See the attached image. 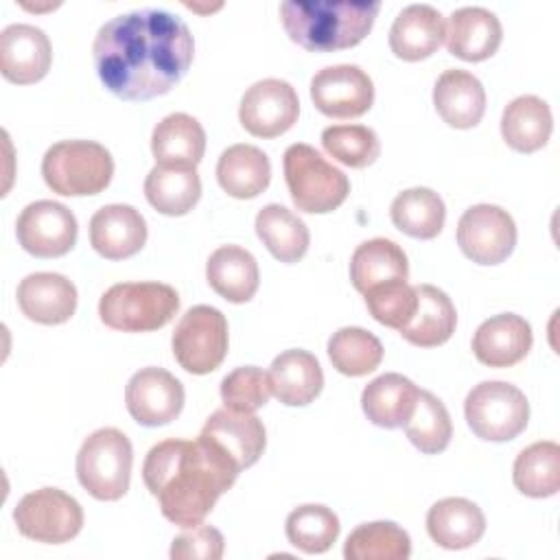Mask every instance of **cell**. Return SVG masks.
I'll return each mask as SVG.
<instances>
[{
    "mask_svg": "<svg viewBox=\"0 0 560 560\" xmlns=\"http://www.w3.org/2000/svg\"><path fill=\"white\" fill-rule=\"evenodd\" d=\"M195 42L188 26L162 9H138L105 22L92 44L103 85L125 101L166 94L190 68Z\"/></svg>",
    "mask_w": 560,
    "mask_h": 560,
    "instance_id": "obj_1",
    "label": "cell"
},
{
    "mask_svg": "<svg viewBox=\"0 0 560 560\" xmlns=\"http://www.w3.org/2000/svg\"><path fill=\"white\" fill-rule=\"evenodd\" d=\"M241 468L210 438L162 440L149 448L142 464L147 490L158 499L164 518L179 527H195L230 490Z\"/></svg>",
    "mask_w": 560,
    "mask_h": 560,
    "instance_id": "obj_2",
    "label": "cell"
},
{
    "mask_svg": "<svg viewBox=\"0 0 560 560\" xmlns=\"http://www.w3.org/2000/svg\"><path fill=\"white\" fill-rule=\"evenodd\" d=\"M381 2H282L280 20L287 35L313 52L357 46L372 28Z\"/></svg>",
    "mask_w": 560,
    "mask_h": 560,
    "instance_id": "obj_3",
    "label": "cell"
},
{
    "mask_svg": "<svg viewBox=\"0 0 560 560\" xmlns=\"http://www.w3.org/2000/svg\"><path fill=\"white\" fill-rule=\"evenodd\" d=\"M179 308V295L171 284L118 282L98 302V317L105 326L122 332H149L166 326Z\"/></svg>",
    "mask_w": 560,
    "mask_h": 560,
    "instance_id": "obj_4",
    "label": "cell"
},
{
    "mask_svg": "<svg viewBox=\"0 0 560 560\" xmlns=\"http://www.w3.org/2000/svg\"><path fill=\"white\" fill-rule=\"evenodd\" d=\"M42 175L46 186L57 195H98L112 182L114 160L94 140H61L44 153Z\"/></svg>",
    "mask_w": 560,
    "mask_h": 560,
    "instance_id": "obj_5",
    "label": "cell"
},
{
    "mask_svg": "<svg viewBox=\"0 0 560 560\" xmlns=\"http://www.w3.org/2000/svg\"><path fill=\"white\" fill-rule=\"evenodd\" d=\"M282 166L289 195L295 208L302 212H332L346 201L350 192V182L346 173L332 166L311 144L295 142L287 147L282 155Z\"/></svg>",
    "mask_w": 560,
    "mask_h": 560,
    "instance_id": "obj_6",
    "label": "cell"
},
{
    "mask_svg": "<svg viewBox=\"0 0 560 560\" xmlns=\"http://www.w3.org/2000/svg\"><path fill=\"white\" fill-rule=\"evenodd\" d=\"M133 448L114 427L90 433L77 453L79 483L98 501H118L129 490Z\"/></svg>",
    "mask_w": 560,
    "mask_h": 560,
    "instance_id": "obj_7",
    "label": "cell"
},
{
    "mask_svg": "<svg viewBox=\"0 0 560 560\" xmlns=\"http://www.w3.org/2000/svg\"><path fill=\"white\" fill-rule=\"evenodd\" d=\"M464 416L472 433L488 442H508L525 431L529 402L508 381H481L464 400Z\"/></svg>",
    "mask_w": 560,
    "mask_h": 560,
    "instance_id": "obj_8",
    "label": "cell"
},
{
    "mask_svg": "<svg viewBox=\"0 0 560 560\" xmlns=\"http://www.w3.org/2000/svg\"><path fill=\"white\" fill-rule=\"evenodd\" d=\"M228 341L225 315L208 304L190 306L171 337L175 361L190 374L214 372L228 354Z\"/></svg>",
    "mask_w": 560,
    "mask_h": 560,
    "instance_id": "obj_9",
    "label": "cell"
},
{
    "mask_svg": "<svg viewBox=\"0 0 560 560\" xmlns=\"http://www.w3.org/2000/svg\"><path fill=\"white\" fill-rule=\"evenodd\" d=\"M13 521L22 536L35 542L61 545L81 532L83 510L68 492L59 488H39L18 501Z\"/></svg>",
    "mask_w": 560,
    "mask_h": 560,
    "instance_id": "obj_10",
    "label": "cell"
},
{
    "mask_svg": "<svg viewBox=\"0 0 560 560\" xmlns=\"http://www.w3.org/2000/svg\"><path fill=\"white\" fill-rule=\"evenodd\" d=\"M457 245L477 265H499L516 245V223L501 206H470L457 221Z\"/></svg>",
    "mask_w": 560,
    "mask_h": 560,
    "instance_id": "obj_11",
    "label": "cell"
},
{
    "mask_svg": "<svg viewBox=\"0 0 560 560\" xmlns=\"http://www.w3.org/2000/svg\"><path fill=\"white\" fill-rule=\"evenodd\" d=\"M300 114L295 88L284 79H260L252 83L238 105L243 129L256 138H276L289 131Z\"/></svg>",
    "mask_w": 560,
    "mask_h": 560,
    "instance_id": "obj_12",
    "label": "cell"
},
{
    "mask_svg": "<svg viewBox=\"0 0 560 560\" xmlns=\"http://www.w3.org/2000/svg\"><path fill=\"white\" fill-rule=\"evenodd\" d=\"M77 232L79 225L72 210L52 199L28 203L15 221V234L22 249L37 258L68 254L77 243Z\"/></svg>",
    "mask_w": 560,
    "mask_h": 560,
    "instance_id": "obj_13",
    "label": "cell"
},
{
    "mask_svg": "<svg viewBox=\"0 0 560 560\" xmlns=\"http://www.w3.org/2000/svg\"><path fill=\"white\" fill-rule=\"evenodd\" d=\"M311 98L324 116L357 118L372 107L374 83L354 63L326 66L311 79Z\"/></svg>",
    "mask_w": 560,
    "mask_h": 560,
    "instance_id": "obj_14",
    "label": "cell"
},
{
    "mask_svg": "<svg viewBox=\"0 0 560 560\" xmlns=\"http://www.w3.org/2000/svg\"><path fill=\"white\" fill-rule=\"evenodd\" d=\"M184 385L164 368L138 370L125 387V405L131 418L144 427H162L175 420L184 407Z\"/></svg>",
    "mask_w": 560,
    "mask_h": 560,
    "instance_id": "obj_15",
    "label": "cell"
},
{
    "mask_svg": "<svg viewBox=\"0 0 560 560\" xmlns=\"http://www.w3.org/2000/svg\"><path fill=\"white\" fill-rule=\"evenodd\" d=\"M52 61L48 35L33 24H9L0 33V72L7 81L28 85L46 77Z\"/></svg>",
    "mask_w": 560,
    "mask_h": 560,
    "instance_id": "obj_16",
    "label": "cell"
},
{
    "mask_svg": "<svg viewBox=\"0 0 560 560\" xmlns=\"http://www.w3.org/2000/svg\"><path fill=\"white\" fill-rule=\"evenodd\" d=\"M90 243L103 258H129L147 243V221L129 203L103 206L90 219Z\"/></svg>",
    "mask_w": 560,
    "mask_h": 560,
    "instance_id": "obj_17",
    "label": "cell"
},
{
    "mask_svg": "<svg viewBox=\"0 0 560 560\" xmlns=\"http://www.w3.org/2000/svg\"><path fill=\"white\" fill-rule=\"evenodd\" d=\"M532 326L516 313H499L479 324L472 335V352L488 368H510L532 350Z\"/></svg>",
    "mask_w": 560,
    "mask_h": 560,
    "instance_id": "obj_18",
    "label": "cell"
},
{
    "mask_svg": "<svg viewBox=\"0 0 560 560\" xmlns=\"http://www.w3.org/2000/svg\"><path fill=\"white\" fill-rule=\"evenodd\" d=\"M20 311L37 324H63L77 311V287L61 273H28L18 284Z\"/></svg>",
    "mask_w": 560,
    "mask_h": 560,
    "instance_id": "obj_19",
    "label": "cell"
},
{
    "mask_svg": "<svg viewBox=\"0 0 560 560\" xmlns=\"http://www.w3.org/2000/svg\"><path fill=\"white\" fill-rule=\"evenodd\" d=\"M503 26L486 7H462L448 15L444 42L451 55L464 61H483L492 57L501 44Z\"/></svg>",
    "mask_w": 560,
    "mask_h": 560,
    "instance_id": "obj_20",
    "label": "cell"
},
{
    "mask_svg": "<svg viewBox=\"0 0 560 560\" xmlns=\"http://www.w3.org/2000/svg\"><path fill=\"white\" fill-rule=\"evenodd\" d=\"M201 435L214 440L236 462L241 470L254 466L267 444L265 424L258 416L234 411L228 407L217 409L206 420Z\"/></svg>",
    "mask_w": 560,
    "mask_h": 560,
    "instance_id": "obj_21",
    "label": "cell"
},
{
    "mask_svg": "<svg viewBox=\"0 0 560 560\" xmlns=\"http://www.w3.org/2000/svg\"><path fill=\"white\" fill-rule=\"evenodd\" d=\"M271 394L287 407H304L324 387V372L315 354L302 348L280 352L269 365Z\"/></svg>",
    "mask_w": 560,
    "mask_h": 560,
    "instance_id": "obj_22",
    "label": "cell"
},
{
    "mask_svg": "<svg viewBox=\"0 0 560 560\" xmlns=\"http://www.w3.org/2000/svg\"><path fill=\"white\" fill-rule=\"evenodd\" d=\"M433 105L446 125L470 129L483 118L486 90L472 72L448 68L435 81Z\"/></svg>",
    "mask_w": 560,
    "mask_h": 560,
    "instance_id": "obj_23",
    "label": "cell"
},
{
    "mask_svg": "<svg viewBox=\"0 0 560 560\" xmlns=\"http://www.w3.org/2000/svg\"><path fill=\"white\" fill-rule=\"evenodd\" d=\"M444 18L431 4L405 7L389 28V48L405 61H420L433 55L444 42Z\"/></svg>",
    "mask_w": 560,
    "mask_h": 560,
    "instance_id": "obj_24",
    "label": "cell"
},
{
    "mask_svg": "<svg viewBox=\"0 0 560 560\" xmlns=\"http://www.w3.org/2000/svg\"><path fill=\"white\" fill-rule=\"evenodd\" d=\"M427 532L444 549H466L486 532V516L477 503L464 497L435 501L427 512Z\"/></svg>",
    "mask_w": 560,
    "mask_h": 560,
    "instance_id": "obj_25",
    "label": "cell"
},
{
    "mask_svg": "<svg viewBox=\"0 0 560 560\" xmlns=\"http://www.w3.org/2000/svg\"><path fill=\"white\" fill-rule=\"evenodd\" d=\"M151 151L155 164L197 166L206 151V131L190 114H168L153 127Z\"/></svg>",
    "mask_w": 560,
    "mask_h": 560,
    "instance_id": "obj_26",
    "label": "cell"
},
{
    "mask_svg": "<svg viewBox=\"0 0 560 560\" xmlns=\"http://www.w3.org/2000/svg\"><path fill=\"white\" fill-rule=\"evenodd\" d=\"M206 280L228 302L243 304L258 291V262L241 245H221L206 262Z\"/></svg>",
    "mask_w": 560,
    "mask_h": 560,
    "instance_id": "obj_27",
    "label": "cell"
},
{
    "mask_svg": "<svg viewBox=\"0 0 560 560\" xmlns=\"http://www.w3.org/2000/svg\"><path fill=\"white\" fill-rule=\"evenodd\" d=\"M418 387L398 372H385L372 378L361 392V407L370 422L383 429H396L407 422L416 407Z\"/></svg>",
    "mask_w": 560,
    "mask_h": 560,
    "instance_id": "obj_28",
    "label": "cell"
},
{
    "mask_svg": "<svg viewBox=\"0 0 560 560\" xmlns=\"http://www.w3.org/2000/svg\"><path fill=\"white\" fill-rule=\"evenodd\" d=\"M553 116L540 96L523 94L512 98L501 116V136L508 147L521 153L542 149L551 136Z\"/></svg>",
    "mask_w": 560,
    "mask_h": 560,
    "instance_id": "obj_29",
    "label": "cell"
},
{
    "mask_svg": "<svg viewBox=\"0 0 560 560\" xmlns=\"http://www.w3.org/2000/svg\"><path fill=\"white\" fill-rule=\"evenodd\" d=\"M416 295V313L409 324L398 330L402 339L420 348H433L448 341L457 326V311L451 298L433 284H418Z\"/></svg>",
    "mask_w": 560,
    "mask_h": 560,
    "instance_id": "obj_30",
    "label": "cell"
},
{
    "mask_svg": "<svg viewBox=\"0 0 560 560\" xmlns=\"http://www.w3.org/2000/svg\"><path fill=\"white\" fill-rule=\"evenodd\" d=\"M217 179L228 195L252 199L269 186L271 162L267 153L254 144H232L219 155Z\"/></svg>",
    "mask_w": 560,
    "mask_h": 560,
    "instance_id": "obj_31",
    "label": "cell"
},
{
    "mask_svg": "<svg viewBox=\"0 0 560 560\" xmlns=\"http://www.w3.org/2000/svg\"><path fill=\"white\" fill-rule=\"evenodd\" d=\"M144 197L162 214L182 217L190 212L201 197L197 166L155 164L144 179Z\"/></svg>",
    "mask_w": 560,
    "mask_h": 560,
    "instance_id": "obj_32",
    "label": "cell"
},
{
    "mask_svg": "<svg viewBox=\"0 0 560 560\" xmlns=\"http://www.w3.org/2000/svg\"><path fill=\"white\" fill-rule=\"evenodd\" d=\"M409 262L405 249L392 238H370L357 245L350 258V280L359 293H365L370 287L389 282V280H407Z\"/></svg>",
    "mask_w": 560,
    "mask_h": 560,
    "instance_id": "obj_33",
    "label": "cell"
},
{
    "mask_svg": "<svg viewBox=\"0 0 560 560\" xmlns=\"http://www.w3.org/2000/svg\"><path fill=\"white\" fill-rule=\"evenodd\" d=\"M256 234L280 262H298L311 243L306 223L280 203H267L256 214Z\"/></svg>",
    "mask_w": 560,
    "mask_h": 560,
    "instance_id": "obj_34",
    "label": "cell"
},
{
    "mask_svg": "<svg viewBox=\"0 0 560 560\" xmlns=\"http://www.w3.org/2000/svg\"><path fill=\"white\" fill-rule=\"evenodd\" d=\"M389 217L400 232L413 238L429 241L442 232L446 206L435 190L427 186H416L394 197L389 206Z\"/></svg>",
    "mask_w": 560,
    "mask_h": 560,
    "instance_id": "obj_35",
    "label": "cell"
},
{
    "mask_svg": "<svg viewBox=\"0 0 560 560\" xmlns=\"http://www.w3.org/2000/svg\"><path fill=\"white\" fill-rule=\"evenodd\" d=\"M512 481L525 497H553L560 490V446L542 440L523 448L514 459Z\"/></svg>",
    "mask_w": 560,
    "mask_h": 560,
    "instance_id": "obj_36",
    "label": "cell"
},
{
    "mask_svg": "<svg viewBox=\"0 0 560 560\" xmlns=\"http://www.w3.org/2000/svg\"><path fill=\"white\" fill-rule=\"evenodd\" d=\"M409 556L411 538L392 521L363 523L350 532L343 545L346 560H407Z\"/></svg>",
    "mask_w": 560,
    "mask_h": 560,
    "instance_id": "obj_37",
    "label": "cell"
},
{
    "mask_svg": "<svg viewBox=\"0 0 560 560\" xmlns=\"http://www.w3.org/2000/svg\"><path fill=\"white\" fill-rule=\"evenodd\" d=\"M328 359L346 376H365L383 361V343L359 326H343L328 339Z\"/></svg>",
    "mask_w": 560,
    "mask_h": 560,
    "instance_id": "obj_38",
    "label": "cell"
},
{
    "mask_svg": "<svg viewBox=\"0 0 560 560\" xmlns=\"http://www.w3.org/2000/svg\"><path fill=\"white\" fill-rule=\"evenodd\" d=\"M402 429L409 442L427 455L442 453L453 438V422L448 409L435 394L427 389L418 392L416 407Z\"/></svg>",
    "mask_w": 560,
    "mask_h": 560,
    "instance_id": "obj_39",
    "label": "cell"
},
{
    "mask_svg": "<svg viewBox=\"0 0 560 560\" xmlns=\"http://www.w3.org/2000/svg\"><path fill=\"white\" fill-rule=\"evenodd\" d=\"M337 514L319 503H306L295 508L284 523L289 542L304 553L328 551L339 536Z\"/></svg>",
    "mask_w": 560,
    "mask_h": 560,
    "instance_id": "obj_40",
    "label": "cell"
},
{
    "mask_svg": "<svg viewBox=\"0 0 560 560\" xmlns=\"http://www.w3.org/2000/svg\"><path fill=\"white\" fill-rule=\"evenodd\" d=\"M322 144L330 158L350 168H365L381 155V140L365 125H330L322 131Z\"/></svg>",
    "mask_w": 560,
    "mask_h": 560,
    "instance_id": "obj_41",
    "label": "cell"
},
{
    "mask_svg": "<svg viewBox=\"0 0 560 560\" xmlns=\"http://www.w3.org/2000/svg\"><path fill=\"white\" fill-rule=\"evenodd\" d=\"M363 295H365V306L370 315L378 324L396 330L409 324L418 304L416 287H411L407 280H389V282L374 284Z\"/></svg>",
    "mask_w": 560,
    "mask_h": 560,
    "instance_id": "obj_42",
    "label": "cell"
},
{
    "mask_svg": "<svg viewBox=\"0 0 560 560\" xmlns=\"http://www.w3.org/2000/svg\"><path fill=\"white\" fill-rule=\"evenodd\" d=\"M271 396L269 376L262 368L241 365L223 376L221 381V400L223 407L234 411L254 413L265 407Z\"/></svg>",
    "mask_w": 560,
    "mask_h": 560,
    "instance_id": "obj_43",
    "label": "cell"
},
{
    "mask_svg": "<svg viewBox=\"0 0 560 560\" xmlns=\"http://www.w3.org/2000/svg\"><path fill=\"white\" fill-rule=\"evenodd\" d=\"M225 540L223 534L212 525H195L188 532L173 538L171 558L173 560H219L223 556Z\"/></svg>",
    "mask_w": 560,
    "mask_h": 560,
    "instance_id": "obj_44",
    "label": "cell"
}]
</instances>
